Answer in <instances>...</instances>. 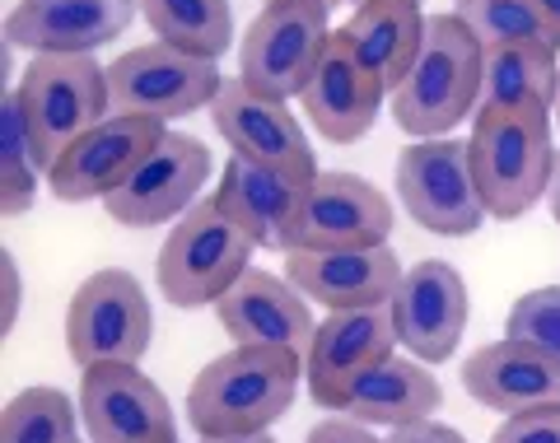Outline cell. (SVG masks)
I'll use <instances>...</instances> for the list:
<instances>
[{
	"label": "cell",
	"mask_w": 560,
	"mask_h": 443,
	"mask_svg": "<svg viewBox=\"0 0 560 443\" xmlns=\"http://www.w3.org/2000/svg\"><path fill=\"white\" fill-rule=\"evenodd\" d=\"M304 360L294 350L271 346H234L210 360L187 393V424L201 439H238L267 434L294 406Z\"/></svg>",
	"instance_id": "obj_1"
},
{
	"label": "cell",
	"mask_w": 560,
	"mask_h": 443,
	"mask_svg": "<svg viewBox=\"0 0 560 443\" xmlns=\"http://www.w3.org/2000/svg\"><path fill=\"white\" fill-rule=\"evenodd\" d=\"M486 47L458 14H430L411 75L393 89V121L411 140L453 136L481 108Z\"/></svg>",
	"instance_id": "obj_2"
},
{
	"label": "cell",
	"mask_w": 560,
	"mask_h": 443,
	"mask_svg": "<svg viewBox=\"0 0 560 443\" xmlns=\"http://www.w3.org/2000/svg\"><path fill=\"white\" fill-rule=\"evenodd\" d=\"M471 168L490 220H523L547 197L556 173V145H551V117L547 113H514L481 103L471 117Z\"/></svg>",
	"instance_id": "obj_3"
},
{
	"label": "cell",
	"mask_w": 560,
	"mask_h": 443,
	"mask_svg": "<svg viewBox=\"0 0 560 443\" xmlns=\"http://www.w3.org/2000/svg\"><path fill=\"white\" fill-rule=\"evenodd\" d=\"M253 253L257 243L230 220V210L206 197L168 229L160 261H154V280L173 308H215L248 271Z\"/></svg>",
	"instance_id": "obj_4"
},
{
	"label": "cell",
	"mask_w": 560,
	"mask_h": 443,
	"mask_svg": "<svg viewBox=\"0 0 560 443\" xmlns=\"http://www.w3.org/2000/svg\"><path fill=\"white\" fill-rule=\"evenodd\" d=\"M14 94L24 103L43 173H51L61 150L75 145L84 131L113 117L108 66L94 57H33Z\"/></svg>",
	"instance_id": "obj_5"
},
{
	"label": "cell",
	"mask_w": 560,
	"mask_h": 443,
	"mask_svg": "<svg viewBox=\"0 0 560 443\" xmlns=\"http://www.w3.org/2000/svg\"><path fill=\"white\" fill-rule=\"evenodd\" d=\"M331 43V5L327 0H280L248 24L238 43V80L267 98H300L323 51Z\"/></svg>",
	"instance_id": "obj_6"
},
{
	"label": "cell",
	"mask_w": 560,
	"mask_h": 443,
	"mask_svg": "<svg viewBox=\"0 0 560 443\" xmlns=\"http://www.w3.org/2000/svg\"><path fill=\"white\" fill-rule=\"evenodd\" d=\"M150 341H154V313H150L145 285L131 271L108 266V271H94L70 294L66 350L80 369L140 364Z\"/></svg>",
	"instance_id": "obj_7"
},
{
	"label": "cell",
	"mask_w": 560,
	"mask_h": 443,
	"mask_svg": "<svg viewBox=\"0 0 560 443\" xmlns=\"http://www.w3.org/2000/svg\"><path fill=\"white\" fill-rule=\"evenodd\" d=\"M397 197L420 229H430L440 238H467L486 224L471 145L458 136L411 140L397 154Z\"/></svg>",
	"instance_id": "obj_8"
},
{
	"label": "cell",
	"mask_w": 560,
	"mask_h": 443,
	"mask_svg": "<svg viewBox=\"0 0 560 443\" xmlns=\"http://www.w3.org/2000/svg\"><path fill=\"white\" fill-rule=\"evenodd\" d=\"M108 84H113V113L173 121V117H191L197 108H210L224 89V75L215 61L191 57L183 47L145 43L121 51L108 66Z\"/></svg>",
	"instance_id": "obj_9"
},
{
	"label": "cell",
	"mask_w": 560,
	"mask_h": 443,
	"mask_svg": "<svg viewBox=\"0 0 560 443\" xmlns=\"http://www.w3.org/2000/svg\"><path fill=\"white\" fill-rule=\"evenodd\" d=\"M397 323L393 304L383 308H355V313H327L318 331H313L308 360H304V383L308 397L327 406V411H346L355 387L374 374L383 360L397 354Z\"/></svg>",
	"instance_id": "obj_10"
},
{
	"label": "cell",
	"mask_w": 560,
	"mask_h": 443,
	"mask_svg": "<svg viewBox=\"0 0 560 443\" xmlns=\"http://www.w3.org/2000/svg\"><path fill=\"white\" fill-rule=\"evenodd\" d=\"M168 136L164 121L136 117V113H113L98 121L94 131H84L75 145L61 150V159L47 173V187L57 201H108L127 177L145 164L150 150Z\"/></svg>",
	"instance_id": "obj_11"
},
{
	"label": "cell",
	"mask_w": 560,
	"mask_h": 443,
	"mask_svg": "<svg viewBox=\"0 0 560 443\" xmlns=\"http://www.w3.org/2000/svg\"><path fill=\"white\" fill-rule=\"evenodd\" d=\"M210 168H215V159H210V150L197 136L168 131L160 145L150 150L145 164H140L103 206H108V215L127 229H154V224H168V220L178 224L187 210L201 201Z\"/></svg>",
	"instance_id": "obj_12"
},
{
	"label": "cell",
	"mask_w": 560,
	"mask_h": 443,
	"mask_svg": "<svg viewBox=\"0 0 560 443\" xmlns=\"http://www.w3.org/2000/svg\"><path fill=\"white\" fill-rule=\"evenodd\" d=\"M80 420L90 443H178V420L164 387L140 364L84 369Z\"/></svg>",
	"instance_id": "obj_13"
},
{
	"label": "cell",
	"mask_w": 560,
	"mask_h": 443,
	"mask_svg": "<svg viewBox=\"0 0 560 443\" xmlns=\"http://www.w3.org/2000/svg\"><path fill=\"white\" fill-rule=\"evenodd\" d=\"M210 121L215 131L224 136L238 159H253V164H267V168H285V173H300V177H318V159H313V145L280 98L267 94H253L238 75L224 80L220 98L210 103Z\"/></svg>",
	"instance_id": "obj_14"
},
{
	"label": "cell",
	"mask_w": 560,
	"mask_h": 443,
	"mask_svg": "<svg viewBox=\"0 0 560 443\" xmlns=\"http://www.w3.org/2000/svg\"><path fill=\"white\" fill-rule=\"evenodd\" d=\"M140 0H20L5 20V47L33 57H90L131 28Z\"/></svg>",
	"instance_id": "obj_15"
},
{
	"label": "cell",
	"mask_w": 560,
	"mask_h": 443,
	"mask_svg": "<svg viewBox=\"0 0 560 443\" xmlns=\"http://www.w3.org/2000/svg\"><path fill=\"white\" fill-rule=\"evenodd\" d=\"M397 341L420 364H444L467 331V280L448 261H416L393 294Z\"/></svg>",
	"instance_id": "obj_16"
},
{
	"label": "cell",
	"mask_w": 560,
	"mask_h": 443,
	"mask_svg": "<svg viewBox=\"0 0 560 443\" xmlns=\"http://www.w3.org/2000/svg\"><path fill=\"white\" fill-rule=\"evenodd\" d=\"M393 234V201L360 173H318L308 183L294 253H346L383 247Z\"/></svg>",
	"instance_id": "obj_17"
},
{
	"label": "cell",
	"mask_w": 560,
	"mask_h": 443,
	"mask_svg": "<svg viewBox=\"0 0 560 443\" xmlns=\"http://www.w3.org/2000/svg\"><path fill=\"white\" fill-rule=\"evenodd\" d=\"M308 183L313 177L285 173V168H267V164H253V159L230 154L224 177L215 187V201L230 210V220L257 247L294 253V243H300L304 201H308Z\"/></svg>",
	"instance_id": "obj_18"
},
{
	"label": "cell",
	"mask_w": 560,
	"mask_h": 443,
	"mask_svg": "<svg viewBox=\"0 0 560 443\" xmlns=\"http://www.w3.org/2000/svg\"><path fill=\"white\" fill-rule=\"evenodd\" d=\"M401 261L388 243L383 247H346V253H285V280L308 304L327 313H355L393 304L401 285Z\"/></svg>",
	"instance_id": "obj_19"
},
{
	"label": "cell",
	"mask_w": 560,
	"mask_h": 443,
	"mask_svg": "<svg viewBox=\"0 0 560 443\" xmlns=\"http://www.w3.org/2000/svg\"><path fill=\"white\" fill-rule=\"evenodd\" d=\"M383 98H388L383 80L360 61V51L350 47L346 33L337 28L327 51H323L318 70H313L308 89L300 94L308 121L318 127L323 140H331V145H350V140L374 131Z\"/></svg>",
	"instance_id": "obj_20"
},
{
	"label": "cell",
	"mask_w": 560,
	"mask_h": 443,
	"mask_svg": "<svg viewBox=\"0 0 560 443\" xmlns=\"http://www.w3.org/2000/svg\"><path fill=\"white\" fill-rule=\"evenodd\" d=\"M220 327L234 336V346H271V350H294L300 360H308L313 346V308L308 299L290 285L285 276L271 271H248L238 276V285L215 304Z\"/></svg>",
	"instance_id": "obj_21"
},
{
	"label": "cell",
	"mask_w": 560,
	"mask_h": 443,
	"mask_svg": "<svg viewBox=\"0 0 560 443\" xmlns=\"http://www.w3.org/2000/svg\"><path fill=\"white\" fill-rule=\"evenodd\" d=\"M463 387L471 401L500 416H523L537 406H560V360L528 341H490L463 364Z\"/></svg>",
	"instance_id": "obj_22"
},
{
	"label": "cell",
	"mask_w": 560,
	"mask_h": 443,
	"mask_svg": "<svg viewBox=\"0 0 560 443\" xmlns=\"http://www.w3.org/2000/svg\"><path fill=\"white\" fill-rule=\"evenodd\" d=\"M425 20L420 14V0H370V5H355V14L341 24L346 43L360 51V61L383 80V89H393L411 75V66L420 57V43H425Z\"/></svg>",
	"instance_id": "obj_23"
},
{
	"label": "cell",
	"mask_w": 560,
	"mask_h": 443,
	"mask_svg": "<svg viewBox=\"0 0 560 443\" xmlns=\"http://www.w3.org/2000/svg\"><path fill=\"white\" fill-rule=\"evenodd\" d=\"M440 401L444 387L430 374V364H420L416 354H393L355 387V397L341 416H355L370 430H401V424L430 420Z\"/></svg>",
	"instance_id": "obj_24"
},
{
	"label": "cell",
	"mask_w": 560,
	"mask_h": 443,
	"mask_svg": "<svg viewBox=\"0 0 560 443\" xmlns=\"http://www.w3.org/2000/svg\"><path fill=\"white\" fill-rule=\"evenodd\" d=\"M481 94L490 108L514 113H556L560 94V51L514 43V47H486V84Z\"/></svg>",
	"instance_id": "obj_25"
},
{
	"label": "cell",
	"mask_w": 560,
	"mask_h": 443,
	"mask_svg": "<svg viewBox=\"0 0 560 443\" xmlns=\"http://www.w3.org/2000/svg\"><path fill=\"white\" fill-rule=\"evenodd\" d=\"M140 14L160 33V43L183 47L206 61H220L224 47L234 43L230 0H140Z\"/></svg>",
	"instance_id": "obj_26"
},
{
	"label": "cell",
	"mask_w": 560,
	"mask_h": 443,
	"mask_svg": "<svg viewBox=\"0 0 560 443\" xmlns=\"http://www.w3.org/2000/svg\"><path fill=\"white\" fill-rule=\"evenodd\" d=\"M38 150H33V131L24 117V103L14 89L0 94V215H24L38 201Z\"/></svg>",
	"instance_id": "obj_27"
},
{
	"label": "cell",
	"mask_w": 560,
	"mask_h": 443,
	"mask_svg": "<svg viewBox=\"0 0 560 443\" xmlns=\"http://www.w3.org/2000/svg\"><path fill=\"white\" fill-rule=\"evenodd\" d=\"M458 20L477 33L481 47H551L560 51V28L547 20V10L537 0H458Z\"/></svg>",
	"instance_id": "obj_28"
},
{
	"label": "cell",
	"mask_w": 560,
	"mask_h": 443,
	"mask_svg": "<svg viewBox=\"0 0 560 443\" xmlns=\"http://www.w3.org/2000/svg\"><path fill=\"white\" fill-rule=\"evenodd\" d=\"M0 443H80L75 401L61 387H24L0 416Z\"/></svg>",
	"instance_id": "obj_29"
},
{
	"label": "cell",
	"mask_w": 560,
	"mask_h": 443,
	"mask_svg": "<svg viewBox=\"0 0 560 443\" xmlns=\"http://www.w3.org/2000/svg\"><path fill=\"white\" fill-rule=\"evenodd\" d=\"M504 331L514 341H528L537 350H547L560 360V285H541V290H528L510 308V323Z\"/></svg>",
	"instance_id": "obj_30"
},
{
	"label": "cell",
	"mask_w": 560,
	"mask_h": 443,
	"mask_svg": "<svg viewBox=\"0 0 560 443\" xmlns=\"http://www.w3.org/2000/svg\"><path fill=\"white\" fill-rule=\"evenodd\" d=\"M490 443H560V406H537L523 416H504Z\"/></svg>",
	"instance_id": "obj_31"
},
{
	"label": "cell",
	"mask_w": 560,
	"mask_h": 443,
	"mask_svg": "<svg viewBox=\"0 0 560 443\" xmlns=\"http://www.w3.org/2000/svg\"><path fill=\"white\" fill-rule=\"evenodd\" d=\"M304 443H388V439H378L370 424H360L355 416H327L313 424Z\"/></svg>",
	"instance_id": "obj_32"
},
{
	"label": "cell",
	"mask_w": 560,
	"mask_h": 443,
	"mask_svg": "<svg viewBox=\"0 0 560 443\" xmlns=\"http://www.w3.org/2000/svg\"><path fill=\"white\" fill-rule=\"evenodd\" d=\"M388 443H467V439H463V430H453V424L416 420V424H401V430H393Z\"/></svg>",
	"instance_id": "obj_33"
},
{
	"label": "cell",
	"mask_w": 560,
	"mask_h": 443,
	"mask_svg": "<svg viewBox=\"0 0 560 443\" xmlns=\"http://www.w3.org/2000/svg\"><path fill=\"white\" fill-rule=\"evenodd\" d=\"M0 266H5V331L20 323V294H24V280H20V261L14 253H0Z\"/></svg>",
	"instance_id": "obj_34"
},
{
	"label": "cell",
	"mask_w": 560,
	"mask_h": 443,
	"mask_svg": "<svg viewBox=\"0 0 560 443\" xmlns=\"http://www.w3.org/2000/svg\"><path fill=\"white\" fill-rule=\"evenodd\" d=\"M547 206H551V220L560 224V154H556V173H551V187H547Z\"/></svg>",
	"instance_id": "obj_35"
},
{
	"label": "cell",
	"mask_w": 560,
	"mask_h": 443,
	"mask_svg": "<svg viewBox=\"0 0 560 443\" xmlns=\"http://www.w3.org/2000/svg\"><path fill=\"white\" fill-rule=\"evenodd\" d=\"M201 443H276L271 430L267 434H238V439H201Z\"/></svg>",
	"instance_id": "obj_36"
},
{
	"label": "cell",
	"mask_w": 560,
	"mask_h": 443,
	"mask_svg": "<svg viewBox=\"0 0 560 443\" xmlns=\"http://www.w3.org/2000/svg\"><path fill=\"white\" fill-rule=\"evenodd\" d=\"M537 5H541V10H547V20H551V24L560 28V0H537Z\"/></svg>",
	"instance_id": "obj_37"
},
{
	"label": "cell",
	"mask_w": 560,
	"mask_h": 443,
	"mask_svg": "<svg viewBox=\"0 0 560 443\" xmlns=\"http://www.w3.org/2000/svg\"><path fill=\"white\" fill-rule=\"evenodd\" d=\"M551 121H556V127H560V94H556V113H551Z\"/></svg>",
	"instance_id": "obj_38"
},
{
	"label": "cell",
	"mask_w": 560,
	"mask_h": 443,
	"mask_svg": "<svg viewBox=\"0 0 560 443\" xmlns=\"http://www.w3.org/2000/svg\"><path fill=\"white\" fill-rule=\"evenodd\" d=\"M346 5H370V0H346Z\"/></svg>",
	"instance_id": "obj_39"
},
{
	"label": "cell",
	"mask_w": 560,
	"mask_h": 443,
	"mask_svg": "<svg viewBox=\"0 0 560 443\" xmlns=\"http://www.w3.org/2000/svg\"><path fill=\"white\" fill-rule=\"evenodd\" d=\"M267 5H280V0H267ZM327 5H331V0H327Z\"/></svg>",
	"instance_id": "obj_40"
}]
</instances>
